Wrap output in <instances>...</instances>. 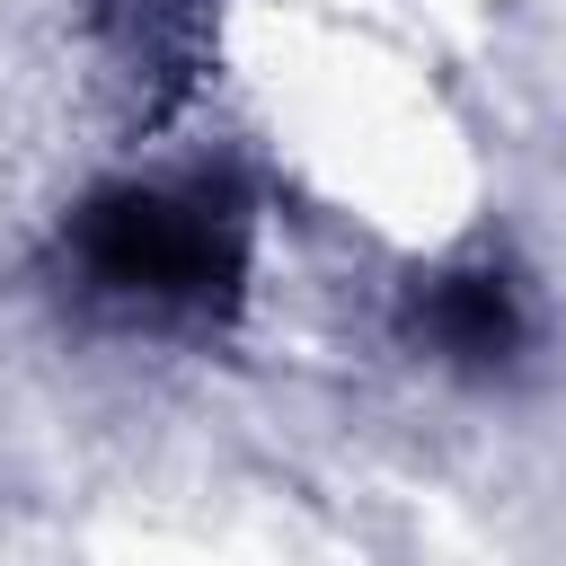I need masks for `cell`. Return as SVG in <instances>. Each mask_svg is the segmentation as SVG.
<instances>
[{"mask_svg": "<svg viewBox=\"0 0 566 566\" xmlns=\"http://www.w3.org/2000/svg\"><path fill=\"white\" fill-rule=\"evenodd\" d=\"M62 265L124 318H221L248 283V221L230 186H106L62 230Z\"/></svg>", "mask_w": 566, "mask_h": 566, "instance_id": "obj_1", "label": "cell"}, {"mask_svg": "<svg viewBox=\"0 0 566 566\" xmlns=\"http://www.w3.org/2000/svg\"><path fill=\"white\" fill-rule=\"evenodd\" d=\"M407 336H416L433 363H451V371H504V363L522 354L531 318H522V301H513L504 274L460 265V274H433V283L407 292Z\"/></svg>", "mask_w": 566, "mask_h": 566, "instance_id": "obj_2", "label": "cell"}]
</instances>
